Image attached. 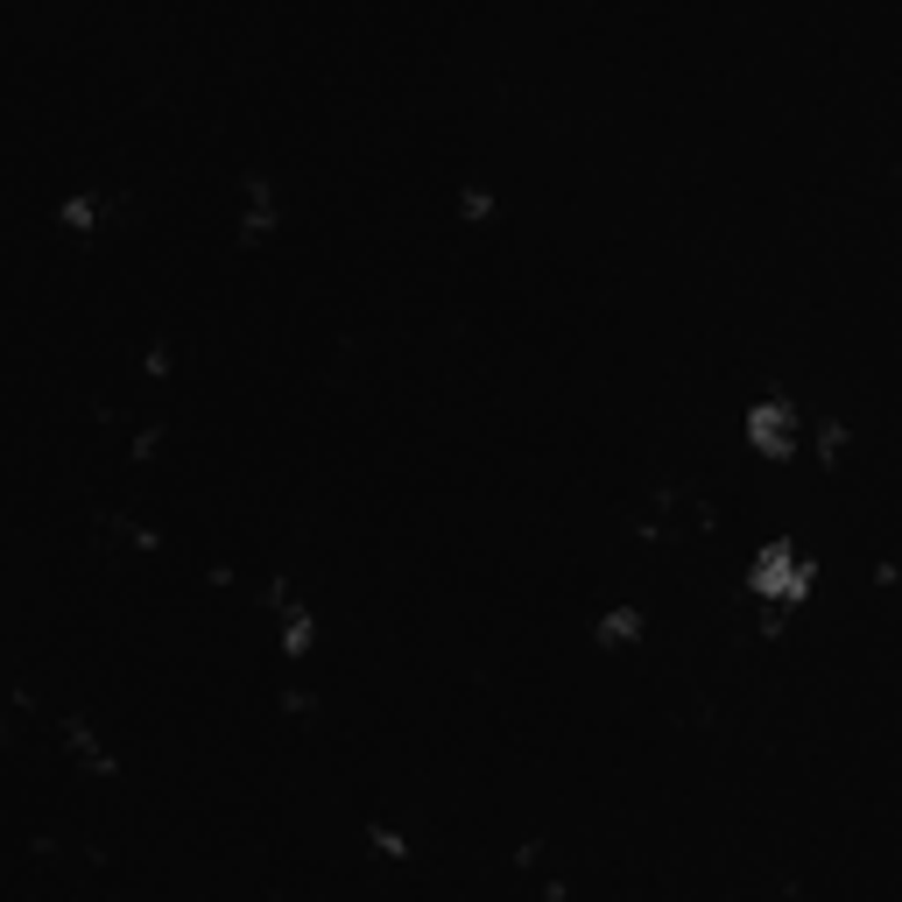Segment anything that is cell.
Instances as JSON below:
<instances>
[{"mask_svg": "<svg viewBox=\"0 0 902 902\" xmlns=\"http://www.w3.org/2000/svg\"><path fill=\"white\" fill-rule=\"evenodd\" d=\"M761 585H769V593H796V585H804V564H796L790 550H769V558H761Z\"/></svg>", "mask_w": 902, "mask_h": 902, "instance_id": "obj_1", "label": "cell"}]
</instances>
